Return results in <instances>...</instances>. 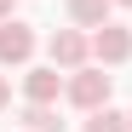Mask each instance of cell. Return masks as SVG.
Returning <instances> with one entry per match:
<instances>
[{
	"label": "cell",
	"instance_id": "6da1fadb",
	"mask_svg": "<svg viewBox=\"0 0 132 132\" xmlns=\"http://www.w3.org/2000/svg\"><path fill=\"white\" fill-rule=\"evenodd\" d=\"M109 92H115V80H109L103 63H80V69H69V86H63V98H69L80 115L103 109V103H109Z\"/></svg>",
	"mask_w": 132,
	"mask_h": 132
},
{
	"label": "cell",
	"instance_id": "7a4b0ae2",
	"mask_svg": "<svg viewBox=\"0 0 132 132\" xmlns=\"http://www.w3.org/2000/svg\"><path fill=\"white\" fill-rule=\"evenodd\" d=\"M35 29L23 23V17H6V23H0V69H23V63L35 57Z\"/></svg>",
	"mask_w": 132,
	"mask_h": 132
},
{
	"label": "cell",
	"instance_id": "3957f363",
	"mask_svg": "<svg viewBox=\"0 0 132 132\" xmlns=\"http://www.w3.org/2000/svg\"><path fill=\"white\" fill-rule=\"evenodd\" d=\"M126 57H132V29H126V23L109 17L103 29H92V63L115 69V63H126Z\"/></svg>",
	"mask_w": 132,
	"mask_h": 132
},
{
	"label": "cell",
	"instance_id": "277c9868",
	"mask_svg": "<svg viewBox=\"0 0 132 132\" xmlns=\"http://www.w3.org/2000/svg\"><path fill=\"white\" fill-rule=\"evenodd\" d=\"M46 57L57 63L63 75H69V69H80V63L92 57V35H80V29H52V40H46Z\"/></svg>",
	"mask_w": 132,
	"mask_h": 132
},
{
	"label": "cell",
	"instance_id": "5b68a950",
	"mask_svg": "<svg viewBox=\"0 0 132 132\" xmlns=\"http://www.w3.org/2000/svg\"><path fill=\"white\" fill-rule=\"evenodd\" d=\"M63 86H69V75H63L57 63H40V69H29V75H23L29 103H57V98H63Z\"/></svg>",
	"mask_w": 132,
	"mask_h": 132
},
{
	"label": "cell",
	"instance_id": "8992f818",
	"mask_svg": "<svg viewBox=\"0 0 132 132\" xmlns=\"http://www.w3.org/2000/svg\"><path fill=\"white\" fill-rule=\"evenodd\" d=\"M109 12H115V0H69V23L75 29H103Z\"/></svg>",
	"mask_w": 132,
	"mask_h": 132
},
{
	"label": "cell",
	"instance_id": "52a82bcc",
	"mask_svg": "<svg viewBox=\"0 0 132 132\" xmlns=\"http://www.w3.org/2000/svg\"><path fill=\"white\" fill-rule=\"evenodd\" d=\"M80 132H132V126H126L121 109H109V103H103V109H92V115L80 121Z\"/></svg>",
	"mask_w": 132,
	"mask_h": 132
},
{
	"label": "cell",
	"instance_id": "ba28073f",
	"mask_svg": "<svg viewBox=\"0 0 132 132\" xmlns=\"http://www.w3.org/2000/svg\"><path fill=\"white\" fill-rule=\"evenodd\" d=\"M23 132H63V121H57L52 103H29L23 109Z\"/></svg>",
	"mask_w": 132,
	"mask_h": 132
},
{
	"label": "cell",
	"instance_id": "9c48e42d",
	"mask_svg": "<svg viewBox=\"0 0 132 132\" xmlns=\"http://www.w3.org/2000/svg\"><path fill=\"white\" fill-rule=\"evenodd\" d=\"M6 103H12V80L0 75V109H6Z\"/></svg>",
	"mask_w": 132,
	"mask_h": 132
},
{
	"label": "cell",
	"instance_id": "30bf717a",
	"mask_svg": "<svg viewBox=\"0 0 132 132\" xmlns=\"http://www.w3.org/2000/svg\"><path fill=\"white\" fill-rule=\"evenodd\" d=\"M12 6H17V0H0V23H6V17H12Z\"/></svg>",
	"mask_w": 132,
	"mask_h": 132
},
{
	"label": "cell",
	"instance_id": "8fae6325",
	"mask_svg": "<svg viewBox=\"0 0 132 132\" xmlns=\"http://www.w3.org/2000/svg\"><path fill=\"white\" fill-rule=\"evenodd\" d=\"M115 6H132V0H115Z\"/></svg>",
	"mask_w": 132,
	"mask_h": 132
},
{
	"label": "cell",
	"instance_id": "7c38bea8",
	"mask_svg": "<svg viewBox=\"0 0 132 132\" xmlns=\"http://www.w3.org/2000/svg\"><path fill=\"white\" fill-rule=\"evenodd\" d=\"M126 126H132V109H126Z\"/></svg>",
	"mask_w": 132,
	"mask_h": 132
}]
</instances>
